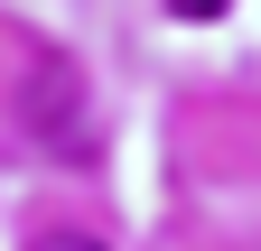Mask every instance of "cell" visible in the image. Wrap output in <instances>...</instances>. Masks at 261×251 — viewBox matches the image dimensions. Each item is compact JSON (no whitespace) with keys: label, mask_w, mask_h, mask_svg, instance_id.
Instances as JSON below:
<instances>
[{"label":"cell","mask_w":261,"mask_h":251,"mask_svg":"<svg viewBox=\"0 0 261 251\" xmlns=\"http://www.w3.org/2000/svg\"><path fill=\"white\" fill-rule=\"evenodd\" d=\"M28 251H103V242H84V233H47V242H28Z\"/></svg>","instance_id":"cell-1"},{"label":"cell","mask_w":261,"mask_h":251,"mask_svg":"<svg viewBox=\"0 0 261 251\" xmlns=\"http://www.w3.org/2000/svg\"><path fill=\"white\" fill-rule=\"evenodd\" d=\"M168 10H177V19H215L224 0H168Z\"/></svg>","instance_id":"cell-2"}]
</instances>
